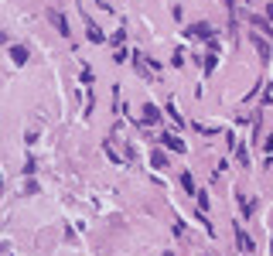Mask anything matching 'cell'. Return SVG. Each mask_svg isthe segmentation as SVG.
<instances>
[{"mask_svg": "<svg viewBox=\"0 0 273 256\" xmlns=\"http://www.w3.org/2000/svg\"><path fill=\"white\" fill-rule=\"evenodd\" d=\"M82 21H85V34H89V41H92V45H103V41H106V34L96 28V21H92V17H82Z\"/></svg>", "mask_w": 273, "mask_h": 256, "instance_id": "6da1fadb", "label": "cell"}, {"mask_svg": "<svg viewBox=\"0 0 273 256\" xmlns=\"http://www.w3.org/2000/svg\"><path fill=\"white\" fill-rule=\"evenodd\" d=\"M10 62L14 65H27V48H24V45H14V48H10Z\"/></svg>", "mask_w": 273, "mask_h": 256, "instance_id": "8992f818", "label": "cell"}, {"mask_svg": "<svg viewBox=\"0 0 273 256\" xmlns=\"http://www.w3.org/2000/svg\"><path fill=\"white\" fill-rule=\"evenodd\" d=\"M236 243H239V250H243V253H253V239H249L243 229H236Z\"/></svg>", "mask_w": 273, "mask_h": 256, "instance_id": "52a82bcc", "label": "cell"}, {"mask_svg": "<svg viewBox=\"0 0 273 256\" xmlns=\"http://www.w3.org/2000/svg\"><path fill=\"white\" fill-rule=\"evenodd\" d=\"M161 143H164L167 150H174V154H185V150H188V147H185V143H181L174 133H161Z\"/></svg>", "mask_w": 273, "mask_h": 256, "instance_id": "3957f363", "label": "cell"}, {"mask_svg": "<svg viewBox=\"0 0 273 256\" xmlns=\"http://www.w3.org/2000/svg\"><path fill=\"white\" fill-rule=\"evenodd\" d=\"M195 195H198V208H202V212H205V208L212 205V201H208V195H205V192H195Z\"/></svg>", "mask_w": 273, "mask_h": 256, "instance_id": "5bb4252c", "label": "cell"}, {"mask_svg": "<svg viewBox=\"0 0 273 256\" xmlns=\"http://www.w3.org/2000/svg\"><path fill=\"white\" fill-rule=\"evenodd\" d=\"M239 212H243V215H253V205H249L246 198H239Z\"/></svg>", "mask_w": 273, "mask_h": 256, "instance_id": "4fadbf2b", "label": "cell"}, {"mask_svg": "<svg viewBox=\"0 0 273 256\" xmlns=\"http://www.w3.org/2000/svg\"><path fill=\"white\" fill-rule=\"evenodd\" d=\"M263 150H267V154H273V133L267 137V147H263Z\"/></svg>", "mask_w": 273, "mask_h": 256, "instance_id": "9a60e30c", "label": "cell"}, {"mask_svg": "<svg viewBox=\"0 0 273 256\" xmlns=\"http://www.w3.org/2000/svg\"><path fill=\"white\" fill-rule=\"evenodd\" d=\"M48 21L58 28V34H62V38H68V21H65V14H62V10H48Z\"/></svg>", "mask_w": 273, "mask_h": 256, "instance_id": "7a4b0ae2", "label": "cell"}, {"mask_svg": "<svg viewBox=\"0 0 273 256\" xmlns=\"http://www.w3.org/2000/svg\"><path fill=\"white\" fill-rule=\"evenodd\" d=\"M150 164H154V168H164V164H167V157H164L161 150H154V154H150Z\"/></svg>", "mask_w": 273, "mask_h": 256, "instance_id": "30bf717a", "label": "cell"}, {"mask_svg": "<svg viewBox=\"0 0 273 256\" xmlns=\"http://www.w3.org/2000/svg\"><path fill=\"white\" fill-rule=\"evenodd\" d=\"M164 256H174V253H164Z\"/></svg>", "mask_w": 273, "mask_h": 256, "instance_id": "e0dca14e", "label": "cell"}, {"mask_svg": "<svg viewBox=\"0 0 273 256\" xmlns=\"http://www.w3.org/2000/svg\"><path fill=\"white\" fill-rule=\"evenodd\" d=\"M185 34H188V38H191V34H202V38H212V28H208V24H191V28L185 31Z\"/></svg>", "mask_w": 273, "mask_h": 256, "instance_id": "ba28073f", "label": "cell"}, {"mask_svg": "<svg viewBox=\"0 0 273 256\" xmlns=\"http://www.w3.org/2000/svg\"><path fill=\"white\" fill-rule=\"evenodd\" d=\"M253 45H256V52H260V58H263V62H270V45H267V38H260V34H253Z\"/></svg>", "mask_w": 273, "mask_h": 256, "instance_id": "5b68a950", "label": "cell"}, {"mask_svg": "<svg viewBox=\"0 0 273 256\" xmlns=\"http://www.w3.org/2000/svg\"><path fill=\"white\" fill-rule=\"evenodd\" d=\"M181 185H185V192H198V185H195L191 171H185V174H181Z\"/></svg>", "mask_w": 273, "mask_h": 256, "instance_id": "9c48e42d", "label": "cell"}, {"mask_svg": "<svg viewBox=\"0 0 273 256\" xmlns=\"http://www.w3.org/2000/svg\"><path fill=\"white\" fill-rule=\"evenodd\" d=\"M167 116H171V120H174V127H178V130L185 127V120H181V116H178V110H174V106H171V103H167Z\"/></svg>", "mask_w": 273, "mask_h": 256, "instance_id": "8fae6325", "label": "cell"}, {"mask_svg": "<svg viewBox=\"0 0 273 256\" xmlns=\"http://www.w3.org/2000/svg\"><path fill=\"white\" fill-rule=\"evenodd\" d=\"M267 21H270V24H273V3H270V7H267Z\"/></svg>", "mask_w": 273, "mask_h": 256, "instance_id": "2e32d148", "label": "cell"}, {"mask_svg": "<svg viewBox=\"0 0 273 256\" xmlns=\"http://www.w3.org/2000/svg\"><path fill=\"white\" fill-rule=\"evenodd\" d=\"M143 123H147V127H157V123H161V110H157L154 103L143 106Z\"/></svg>", "mask_w": 273, "mask_h": 256, "instance_id": "277c9868", "label": "cell"}, {"mask_svg": "<svg viewBox=\"0 0 273 256\" xmlns=\"http://www.w3.org/2000/svg\"><path fill=\"white\" fill-rule=\"evenodd\" d=\"M215 65H218V62H215V55H208V58H205V75H212V72H215Z\"/></svg>", "mask_w": 273, "mask_h": 256, "instance_id": "7c38bea8", "label": "cell"}]
</instances>
